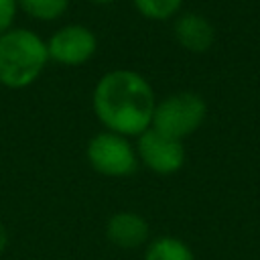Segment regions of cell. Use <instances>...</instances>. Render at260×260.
Masks as SVG:
<instances>
[{"instance_id":"5b68a950","label":"cell","mask_w":260,"mask_h":260,"mask_svg":"<svg viewBox=\"0 0 260 260\" xmlns=\"http://www.w3.org/2000/svg\"><path fill=\"white\" fill-rule=\"evenodd\" d=\"M98 47V35L81 22L63 24L47 39L49 61L63 67H81L89 63L95 57Z\"/></svg>"},{"instance_id":"52a82bcc","label":"cell","mask_w":260,"mask_h":260,"mask_svg":"<svg viewBox=\"0 0 260 260\" xmlns=\"http://www.w3.org/2000/svg\"><path fill=\"white\" fill-rule=\"evenodd\" d=\"M106 238L122 250H136L150 242V225L138 211H116L106 221Z\"/></svg>"},{"instance_id":"30bf717a","label":"cell","mask_w":260,"mask_h":260,"mask_svg":"<svg viewBox=\"0 0 260 260\" xmlns=\"http://www.w3.org/2000/svg\"><path fill=\"white\" fill-rule=\"evenodd\" d=\"M71 0H16L18 10L39 22H55L65 16Z\"/></svg>"},{"instance_id":"277c9868","label":"cell","mask_w":260,"mask_h":260,"mask_svg":"<svg viewBox=\"0 0 260 260\" xmlns=\"http://www.w3.org/2000/svg\"><path fill=\"white\" fill-rule=\"evenodd\" d=\"M85 158L98 175L110 177V179L130 177L136 173L140 165L136 148L130 142V138L110 132V130L95 132L87 140Z\"/></svg>"},{"instance_id":"8fae6325","label":"cell","mask_w":260,"mask_h":260,"mask_svg":"<svg viewBox=\"0 0 260 260\" xmlns=\"http://www.w3.org/2000/svg\"><path fill=\"white\" fill-rule=\"evenodd\" d=\"M183 2L185 0H132L136 12L142 18L154 20V22H162V20L175 18L181 12Z\"/></svg>"},{"instance_id":"9c48e42d","label":"cell","mask_w":260,"mask_h":260,"mask_svg":"<svg viewBox=\"0 0 260 260\" xmlns=\"http://www.w3.org/2000/svg\"><path fill=\"white\" fill-rule=\"evenodd\" d=\"M142 260H197L187 242L177 236H158L146 244Z\"/></svg>"},{"instance_id":"3957f363","label":"cell","mask_w":260,"mask_h":260,"mask_svg":"<svg viewBox=\"0 0 260 260\" xmlns=\"http://www.w3.org/2000/svg\"><path fill=\"white\" fill-rule=\"evenodd\" d=\"M205 118H207L205 100L195 91L183 89L169 93L162 100H156L150 128L171 138L185 140L203 126Z\"/></svg>"},{"instance_id":"ba28073f","label":"cell","mask_w":260,"mask_h":260,"mask_svg":"<svg viewBox=\"0 0 260 260\" xmlns=\"http://www.w3.org/2000/svg\"><path fill=\"white\" fill-rule=\"evenodd\" d=\"M173 37L189 53H205L215 41V28L199 12H179L173 18Z\"/></svg>"},{"instance_id":"8992f818","label":"cell","mask_w":260,"mask_h":260,"mask_svg":"<svg viewBox=\"0 0 260 260\" xmlns=\"http://www.w3.org/2000/svg\"><path fill=\"white\" fill-rule=\"evenodd\" d=\"M134 148L138 154V162L160 177H171L179 173L187 160L183 140L171 138L154 128H148L140 136H136Z\"/></svg>"},{"instance_id":"7a4b0ae2","label":"cell","mask_w":260,"mask_h":260,"mask_svg":"<svg viewBox=\"0 0 260 260\" xmlns=\"http://www.w3.org/2000/svg\"><path fill=\"white\" fill-rule=\"evenodd\" d=\"M47 39L26 26H12L0 35V85L26 89L49 65Z\"/></svg>"},{"instance_id":"7c38bea8","label":"cell","mask_w":260,"mask_h":260,"mask_svg":"<svg viewBox=\"0 0 260 260\" xmlns=\"http://www.w3.org/2000/svg\"><path fill=\"white\" fill-rule=\"evenodd\" d=\"M16 12H18L16 0H0V35L14 26Z\"/></svg>"},{"instance_id":"4fadbf2b","label":"cell","mask_w":260,"mask_h":260,"mask_svg":"<svg viewBox=\"0 0 260 260\" xmlns=\"http://www.w3.org/2000/svg\"><path fill=\"white\" fill-rule=\"evenodd\" d=\"M6 246H8V232H6L4 223L0 221V256L6 252Z\"/></svg>"},{"instance_id":"5bb4252c","label":"cell","mask_w":260,"mask_h":260,"mask_svg":"<svg viewBox=\"0 0 260 260\" xmlns=\"http://www.w3.org/2000/svg\"><path fill=\"white\" fill-rule=\"evenodd\" d=\"M87 2H91V4H112V2H116V0H87Z\"/></svg>"},{"instance_id":"6da1fadb","label":"cell","mask_w":260,"mask_h":260,"mask_svg":"<svg viewBox=\"0 0 260 260\" xmlns=\"http://www.w3.org/2000/svg\"><path fill=\"white\" fill-rule=\"evenodd\" d=\"M156 95L150 81L126 67L106 71L93 85L91 110L104 130L136 138L152 126Z\"/></svg>"}]
</instances>
